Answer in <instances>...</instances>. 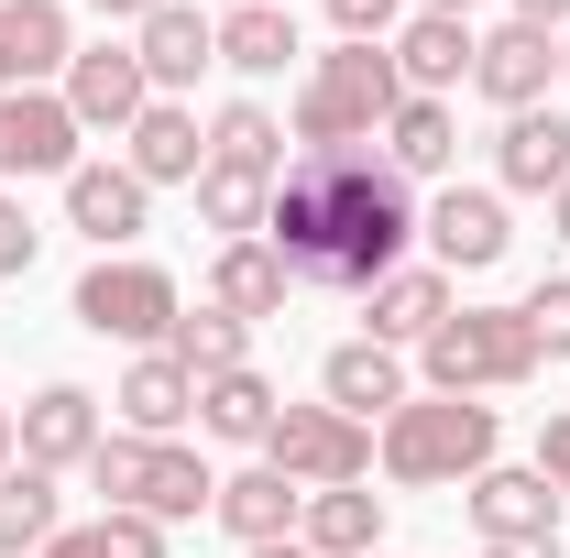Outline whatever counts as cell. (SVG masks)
Returning <instances> with one entry per match:
<instances>
[{
	"label": "cell",
	"instance_id": "cell-1",
	"mask_svg": "<svg viewBox=\"0 0 570 558\" xmlns=\"http://www.w3.org/2000/svg\"><path fill=\"white\" fill-rule=\"evenodd\" d=\"M264 241H275L296 296H352L362 307L373 285L406 263L417 198H406V176L373 142H307V153H285V176H275Z\"/></svg>",
	"mask_w": 570,
	"mask_h": 558
},
{
	"label": "cell",
	"instance_id": "cell-2",
	"mask_svg": "<svg viewBox=\"0 0 570 558\" xmlns=\"http://www.w3.org/2000/svg\"><path fill=\"white\" fill-rule=\"evenodd\" d=\"M373 460H384V482H483L494 471V406L483 395H406L395 417H384V438H373Z\"/></svg>",
	"mask_w": 570,
	"mask_h": 558
},
{
	"label": "cell",
	"instance_id": "cell-3",
	"mask_svg": "<svg viewBox=\"0 0 570 558\" xmlns=\"http://www.w3.org/2000/svg\"><path fill=\"white\" fill-rule=\"evenodd\" d=\"M88 492L110 504V515H154V526H187V515H209L219 504V471L187 449V438H99L88 449Z\"/></svg>",
	"mask_w": 570,
	"mask_h": 558
},
{
	"label": "cell",
	"instance_id": "cell-4",
	"mask_svg": "<svg viewBox=\"0 0 570 558\" xmlns=\"http://www.w3.org/2000/svg\"><path fill=\"white\" fill-rule=\"evenodd\" d=\"M417 372H428V395H515L538 372V340H527L515 307H450L417 340Z\"/></svg>",
	"mask_w": 570,
	"mask_h": 558
},
{
	"label": "cell",
	"instance_id": "cell-5",
	"mask_svg": "<svg viewBox=\"0 0 570 558\" xmlns=\"http://www.w3.org/2000/svg\"><path fill=\"white\" fill-rule=\"evenodd\" d=\"M395 110H406L395 56L384 44H341V56H318L307 88H296V142H373Z\"/></svg>",
	"mask_w": 570,
	"mask_h": 558
},
{
	"label": "cell",
	"instance_id": "cell-6",
	"mask_svg": "<svg viewBox=\"0 0 570 558\" xmlns=\"http://www.w3.org/2000/svg\"><path fill=\"white\" fill-rule=\"evenodd\" d=\"M187 318V296L165 263H132V252H99L88 275H77V329H99V340H132V350H165V329Z\"/></svg>",
	"mask_w": 570,
	"mask_h": 558
},
{
	"label": "cell",
	"instance_id": "cell-7",
	"mask_svg": "<svg viewBox=\"0 0 570 558\" xmlns=\"http://www.w3.org/2000/svg\"><path fill=\"white\" fill-rule=\"evenodd\" d=\"M296 492H341V482H373V427L341 417V406H275V438H264Z\"/></svg>",
	"mask_w": 570,
	"mask_h": 558
},
{
	"label": "cell",
	"instance_id": "cell-8",
	"mask_svg": "<svg viewBox=\"0 0 570 558\" xmlns=\"http://www.w3.org/2000/svg\"><path fill=\"white\" fill-rule=\"evenodd\" d=\"M417 241L439 275H483V263H504V241H515V219H504L494 187H439L417 209Z\"/></svg>",
	"mask_w": 570,
	"mask_h": 558
},
{
	"label": "cell",
	"instance_id": "cell-9",
	"mask_svg": "<svg viewBox=\"0 0 570 558\" xmlns=\"http://www.w3.org/2000/svg\"><path fill=\"white\" fill-rule=\"evenodd\" d=\"M77 110L56 88H11L0 99V187H22V176H77Z\"/></svg>",
	"mask_w": 570,
	"mask_h": 558
},
{
	"label": "cell",
	"instance_id": "cell-10",
	"mask_svg": "<svg viewBox=\"0 0 570 558\" xmlns=\"http://www.w3.org/2000/svg\"><path fill=\"white\" fill-rule=\"evenodd\" d=\"M549 77H560V33H538V22L472 33V88L494 99L504 121H515V110H549Z\"/></svg>",
	"mask_w": 570,
	"mask_h": 558
},
{
	"label": "cell",
	"instance_id": "cell-11",
	"mask_svg": "<svg viewBox=\"0 0 570 558\" xmlns=\"http://www.w3.org/2000/svg\"><path fill=\"white\" fill-rule=\"evenodd\" d=\"M56 99L77 110V132H132L142 110H154V77H142L132 44H88V56L67 67V88H56Z\"/></svg>",
	"mask_w": 570,
	"mask_h": 558
},
{
	"label": "cell",
	"instance_id": "cell-12",
	"mask_svg": "<svg viewBox=\"0 0 570 558\" xmlns=\"http://www.w3.org/2000/svg\"><path fill=\"white\" fill-rule=\"evenodd\" d=\"M472 526H483V548L549 558L560 548V492L538 482V471H483V482H472Z\"/></svg>",
	"mask_w": 570,
	"mask_h": 558
},
{
	"label": "cell",
	"instance_id": "cell-13",
	"mask_svg": "<svg viewBox=\"0 0 570 558\" xmlns=\"http://www.w3.org/2000/svg\"><path fill=\"white\" fill-rule=\"evenodd\" d=\"M11 438H22L33 471H88V449H99L110 427H99V395H88V383H45V395L11 417Z\"/></svg>",
	"mask_w": 570,
	"mask_h": 558
},
{
	"label": "cell",
	"instance_id": "cell-14",
	"mask_svg": "<svg viewBox=\"0 0 570 558\" xmlns=\"http://www.w3.org/2000/svg\"><path fill=\"white\" fill-rule=\"evenodd\" d=\"M132 56H142V77H154V99H187V88L219 67V22L187 11V0H165L154 22H132Z\"/></svg>",
	"mask_w": 570,
	"mask_h": 558
},
{
	"label": "cell",
	"instance_id": "cell-15",
	"mask_svg": "<svg viewBox=\"0 0 570 558\" xmlns=\"http://www.w3.org/2000/svg\"><path fill=\"white\" fill-rule=\"evenodd\" d=\"M142 219H154V187H142L132 165H77L67 176V230H88L99 252H132Z\"/></svg>",
	"mask_w": 570,
	"mask_h": 558
},
{
	"label": "cell",
	"instance_id": "cell-16",
	"mask_svg": "<svg viewBox=\"0 0 570 558\" xmlns=\"http://www.w3.org/2000/svg\"><path fill=\"white\" fill-rule=\"evenodd\" d=\"M77 67V33H67V0H0V99L11 88H45V77Z\"/></svg>",
	"mask_w": 570,
	"mask_h": 558
},
{
	"label": "cell",
	"instance_id": "cell-17",
	"mask_svg": "<svg viewBox=\"0 0 570 558\" xmlns=\"http://www.w3.org/2000/svg\"><path fill=\"white\" fill-rule=\"evenodd\" d=\"M121 165H132L142 187H198V165H209V132H198V110H187V99H154L132 132H121Z\"/></svg>",
	"mask_w": 570,
	"mask_h": 558
},
{
	"label": "cell",
	"instance_id": "cell-18",
	"mask_svg": "<svg viewBox=\"0 0 570 558\" xmlns=\"http://www.w3.org/2000/svg\"><path fill=\"white\" fill-rule=\"evenodd\" d=\"M384 56H395V77H406V99H450V88H472V22L406 11V33H395Z\"/></svg>",
	"mask_w": 570,
	"mask_h": 558
},
{
	"label": "cell",
	"instance_id": "cell-19",
	"mask_svg": "<svg viewBox=\"0 0 570 558\" xmlns=\"http://www.w3.org/2000/svg\"><path fill=\"white\" fill-rule=\"evenodd\" d=\"M450 307H461V296H450V275H439V263H395V275L362 296V340L406 350V340H428V329H439Z\"/></svg>",
	"mask_w": 570,
	"mask_h": 558
},
{
	"label": "cell",
	"instance_id": "cell-20",
	"mask_svg": "<svg viewBox=\"0 0 570 558\" xmlns=\"http://www.w3.org/2000/svg\"><path fill=\"white\" fill-rule=\"evenodd\" d=\"M494 176L515 187V198H560L570 187V121L560 110H515L494 132Z\"/></svg>",
	"mask_w": 570,
	"mask_h": 558
},
{
	"label": "cell",
	"instance_id": "cell-21",
	"mask_svg": "<svg viewBox=\"0 0 570 558\" xmlns=\"http://www.w3.org/2000/svg\"><path fill=\"white\" fill-rule=\"evenodd\" d=\"M318 395H330L341 417L373 427V417H395V406H406V361H395L384 340H341L330 361H318Z\"/></svg>",
	"mask_w": 570,
	"mask_h": 558
},
{
	"label": "cell",
	"instance_id": "cell-22",
	"mask_svg": "<svg viewBox=\"0 0 570 558\" xmlns=\"http://www.w3.org/2000/svg\"><path fill=\"white\" fill-rule=\"evenodd\" d=\"M110 406H121L132 438H176V427L198 417V372H187L176 350H142L132 372H121V395H110Z\"/></svg>",
	"mask_w": 570,
	"mask_h": 558
},
{
	"label": "cell",
	"instance_id": "cell-23",
	"mask_svg": "<svg viewBox=\"0 0 570 558\" xmlns=\"http://www.w3.org/2000/svg\"><path fill=\"white\" fill-rule=\"evenodd\" d=\"M209 515L230 526V537H242V548H275V537H296L307 492L285 482L275 460H253V471H230V482H219V504H209Z\"/></svg>",
	"mask_w": 570,
	"mask_h": 558
},
{
	"label": "cell",
	"instance_id": "cell-24",
	"mask_svg": "<svg viewBox=\"0 0 570 558\" xmlns=\"http://www.w3.org/2000/svg\"><path fill=\"white\" fill-rule=\"evenodd\" d=\"M275 383H264V372H253V361H242V372H209V383H198V438H219V449H264V438H275Z\"/></svg>",
	"mask_w": 570,
	"mask_h": 558
},
{
	"label": "cell",
	"instance_id": "cell-25",
	"mask_svg": "<svg viewBox=\"0 0 570 558\" xmlns=\"http://www.w3.org/2000/svg\"><path fill=\"white\" fill-rule=\"evenodd\" d=\"M296 56H307V44H296V11H285V0L219 11V67H230V77H285Z\"/></svg>",
	"mask_w": 570,
	"mask_h": 558
},
{
	"label": "cell",
	"instance_id": "cell-26",
	"mask_svg": "<svg viewBox=\"0 0 570 558\" xmlns=\"http://www.w3.org/2000/svg\"><path fill=\"white\" fill-rule=\"evenodd\" d=\"M285 263H275V241H219V263H209V307H230L242 329L253 318H285Z\"/></svg>",
	"mask_w": 570,
	"mask_h": 558
},
{
	"label": "cell",
	"instance_id": "cell-27",
	"mask_svg": "<svg viewBox=\"0 0 570 558\" xmlns=\"http://www.w3.org/2000/svg\"><path fill=\"white\" fill-rule=\"evenodd\" d=\"M296 537H307L318 558H373V548H384V492H362V482H341V492H307Z\"/></svg>",
	"mask_w": 570,
	"mask_h": 558
},
{
	"label": "cell",
	"instance_id": "cell-28",
	"mask_svg": "<svg viewBox=\"0 0 570 558\" xmlns=\"http://www.w3.org/2000/svg\"><path fill=\"white\" fill-rule=\"evenodd\" d=\"M450 153H461V121H450V99H406L395 121H384V165L417 187V176H450Z\"/></svg>",
	"mask_w": 570,
	"mask_h": 558
},
{
	"label": "cell",
	"instance_id": "cell-29",
	"mask_svg": "<svg viewBox=\"0 0 570 558\" xmlns=\"http://www.w3.org/2000/svg\"><path fill=\"white\" fill-rule=\"evenodd\" d=\"M209 165H230V176H285V121L264 99H230L209 121Z\"/></svg>",
	"mask_w": 570,
	"mask_h": 558
},
{
	"label": "cell",
	"instance_id": "cell-30",
	"mask_svg": "<svg viewBox=\"0 0 570 558\" xmlns=\"http://www.w3.org/2000/svg\"><path fill=\"white\" fill-rule=\"evenodd\" d=\"M56 526H67V504H56V471H33V460H11V471H0V558L45 548Z\"/></svg>",
	"mask_w": 570,
	"mask_h": 558
},
{
	"label": "cell",
	"instance_id": "cell-31",
	"mask_svg": "<svg viewBox=\"0 0 570 558\" xmlns=\"http://www.w3.org/2000/svg\"><path fill=\"white\" fill-rule=\"evenodd\" d=\"M264 209H275V176H230V165H198V219L219 241H264Z\"/></svg>",
	"mask_w": 570,
	"mask_h": 558
},
{
	"label": "cell",
	"instance_id": "cell-32",
	"mask_svg": "<svg viewBox=\"0 0 570 558\" xmlns=\"http://www.w3.org/2000/svg\"><path fill=\"white\" fill-rule=\"evenodd\" d=\"M165 350H176V361L209 383V372H242V361H253V329H242L230 307H187V318L165 329Z\"/></svg>",
	"mask_w": 570,
	"mask_h": 558
},
{
	"label": "cell",
	"instance_id": "cell-33",
	"mask_svg": "<svg viewBox=\"0 0 570 558\" xmlns=\"http://www.w3.org/2000/svg\"><path fill=\"white\" fill-rule=\"evenodd\" d=\"M515 318H527V340H538V361H570V275H549L538 296H527V307H515Z\"/></svg>",
	"mask_w": 570,
	"mask_h": 558
},
{
	"label": "cell",
	"instance_id": "cell-34",
	"mask_svg": "<svg viewBox=\"0 0 570 558\" xmlns=\"http://www.w3.org/2000/svg\"><path fill=\"white\" fill-rule=\"evenodd\" d=\"M406 11H417V0H330L341 44H395V33H406Z\"/></svg>",
	"mask_w": 570,
	"mask_h": 558
},
{
	"label": "cell",
	"instance_id": "cell-35",
	"mask_svg": "<svg viewBox=\"0 0 570 558\" xmlns=\"http://www.w3.org/2000/svg\"><path fill=\"white\" fill-rule=\"evenodd\" d=\"M33 252H45V230H33V209H22L11 187H0V285H11V275H33Z\"/></svg>",
	"mask_w": 570,
	"mask_h": 558
},
{
	"label": "cell",
	"instance_id": "cell-36",
	"mask_svg": "<svg viewBox=\"0 0 570 558\" xmlns=\"http://www.w3.org/2000/svg\"><path fill=\"white\" fill-rule=\"evenodd\" d=\"M99 558H165V526L154 515H99Z\"/></svg>",
	"mask_w": 570,
	"mask_h": 558
},
{
	"label": "cell",
	"instance_id": "cell-37",
	"mask_svg": "<svg viewBox=\"0 0 570 558\" xmlns=\"http://www.w3.org/2000/svg\"><path fill=\"white\" fill-rule=\"evenodd\" d=\"M549 492H570V406H549V427H538V460H527Z\"/></svg>",
	"mask_w": 570,
	"mask_h": 558
},
{
	"label": "cell",
	"instance_id": "cell-38",
	"mask_svg": "<svg viewBox=\"0 0 570 558\" xmlns=\"http://www.w3.org/2000/svg\"><path fill=\"white\" fill-rule=\"evenodd\" d=\"M33 558H99V526H56V537H45Z\"/></svg>",
	"mask_w": 570,
	"mask_h": 558
},
{
	"label": "cell",
	"instance_id": "cell-39",
	"mask_svg": "<svg viewBox=\"0 0 570 558\" xmlns=\"http://www.w3.org/2000/svg\"><path fill=\"white\" fill-rule=\"evenodd\" d=\"M515 22H538V33H570V0H515Z\"/></svg>",
	"mask_w": 570,
	"mask_h": 558
},
{
	"label": "cell",
	"instance_id": "cell-40",
	"mask_svg": "<svg viewBox=\"0 0 570 558\" xmlns=\"http://www.w3.org/2000/svg\"><path fill=\"white\" fill-rule=\"evenodd\" d=\"M88 11H99V22H154L165 0H88Z\"/></svg>",
	"mask_w": 570,
	"mask_h": 558
},
{
	"label": "cell",
	"instance_id": "cell-41",
	"mask_svg": "<svg viewBox=\"0 0 570 558\" xmlns=\"http://www.w3.org/2000/svg\"><path fill=\"white\" fill-rule=\"evenodd\" d=\"M253 558H318V548H307V537H275V548H253Z\"/></svg>",
	"mask_w": 570,
	"mask_h": 558
},
{
	"label": "cell",
	"instance_id": "cell-42",
	"mask_svg": "<svg viewBox=\"0 0 570 558\" xmlns=\"http://www.w3.org/2000/svg\"><path fill=\"white\" fill-rule=\"evenodd\" d=\"M11 460H22V438H11V406H0V471H11Z\"/></svg>",
	"mask_w": 570,
	"mask_h": 558
},
{
	"label": "cell",
	"instance_id": "cell-43",
	"mask_svg": "<svg viewBox=\"0 0 570 558\" xmlns=\"http://www.w3.org/2000/svg\"><path fill=\"white\" fill-rule=\"evenodd\" d=\"M549 230H560V241H570V187H560V198H549Z\"/></svg>",
	"mask_w": 570,
	"mask_h": 558
},
{
	"label": "cell",
	"instance_id": "cell-44",
	"mask_svg": "<svg viewBox=\"0 0 570 558\" xmlns=\"http://www.w3.org/2000/svg\"><path fill=\"white\" fill-rule=\"evenodd\" d=\"M417 11H450V22H472V0H417Z\"/></svg>",
	"mask_w": 570,
	"mask_h": 558
},
{
	"label": "cell",
	"instance_id": "cell-45",
	"mask_svg": "<svg viewBox=\"0 0 570 558\" xmlns=\"http://www.w3.org/2000/svg\"><path fill=\"white\" fill-rule=\"evenodd\" d=\"M560 77H570V33H560Z\"/></svg>",
	"mask_w": 570,
	"mask_h": 558
},
{
	"label": "cell",
	"instance_id": "cell-46",
	"mask_svg": "<svg viewBox=\"0 0 570 558\" xmlns=\"http://www.w3.org/2000/svg\"><path fill=\"white\" fill-rule=\"evenodd\" d=\"M483 558H515V548H483Z\"/></svg>",
	"mask_w": 570,
	"mask_h": 558
},
{
	"label": "cell",
	"instance_id": "cell-47",
	"mask_svg": "<svg viewBox=\"0 0 570 558\" xmlns=\"http://www.w3.org/2000/svg\"><path fill=\"white\" fill-rule=\"evenodd\" d=\"M373 558H384V548H373Z\"/></svg>",
	"mask_w": 570,
	"mask_h": 558
}]
</instances>
